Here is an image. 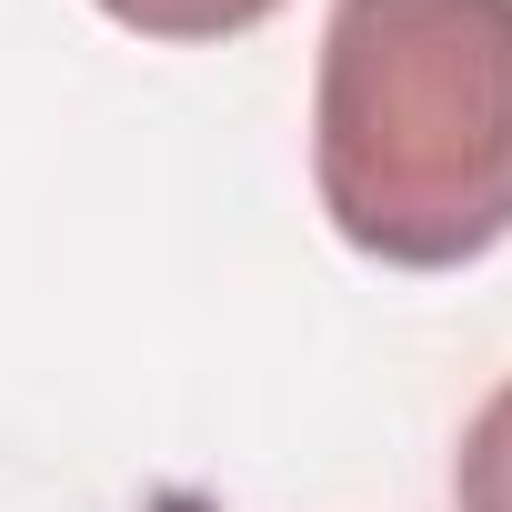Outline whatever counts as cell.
I'll list each match as a JSON object with an SVG mask.
<instances>
[{
	"label": "cell",
	"mask_w": 512,
	"mask_h": 512,
	"mask_svg": "<svg viewBox=\"0 0 512 512\" xmlns=\"http://www.w3.org/2000/svg\"><path fill=\"white\" fill-rule=\"evenodd\" d=\"M312 191L382 272H462L512 241V0H332Z\"/></svg>",
	"instance_id": "1"
},
{
	"label": "cell",
	"mask_w": 512,
	"mask_h": 512,
	"mask_svg": "<svg viewBox=\"0 0 512 512\" xmlns=\"http://www.w3.org/2000/svg\"><path fill=\"white\" fill-rule=\"evenodd\" d=\"M91 11L141 31V41H241V31H262L282 0H91Z\"/></svg>",
	"instance_id": "2"
},
{
	"label": "cell",
	"mask_w": 512,
	"mask_h": 512,
	"mask_svg": "<svg viewBox=\"0 0 512 512\" xmlns=\"http://www.w3.org/2000/svg\"><path fill=\"white\" fill-rule=\"evenodd\" d=\"M452 512H512V382L462 422V452H452Z\"/></svg>",
	"instance_id": "3"
}]
</instances>
